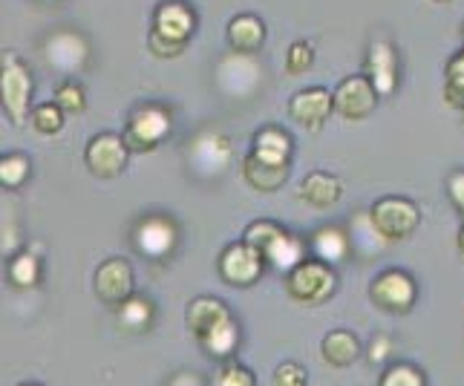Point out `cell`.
Instances as JSON below:
<instances>
[{
	"label": "cell",
	"mask_w": 464,
	"mask_h": 386,
	"mask_svg": "<svg viewBox=\"0 0 464 386\" xmlns=\"http://www.w3.org/2000/svg\"><path fill=\"white\" fill-rule=\"evenodd\" d=\"M341 179H334V176L324 173V170H314L309 173L306 179L300 182V190H297V197L312 205V207H320V211H326V207H334L341 202Z\"/></svg>",
	"instance_id": "16"
},
{
	"label": "cell",
	"mask_w": 464,
	"mask_h": 386,
	"mask_svg": "<svg viewBox=\"0 0 464 386\" xmlns=\"http://www.w3.org/2000/svg\"><path fill=\"white\" fill-rule=\"evenodd\" d=\"M176 246V225L168 217H148L136 228V248L150 260H165Z\"/></svg>",
	"instance_id": "13"
},
{
	"label": "cell",
	"mask_w": 464,
	"mask_h": 386,
	"mask_svg": "<svg viewBox=\"0 0 464 386\" xmlns=\"http://www.w3.org/2000/svg\"><path fill=\"white\" fill-rule=\"evenodd\" d=\"M433 4H447V0H433Z\"/></svg>",
	"instance_id": "39"
},
{
	"label": "cell",
	"mask_w": 464,
	"mask_h": 386,
	"mask_svg": "<svg viewBox=\"0 0 464 386\" xmlns=\"http://www.w3.org/2000/svg\"><path fill=\"white\" fill-rule=\"evenodd\" d=\"M378 104V90L366 75H349L334 87V112L346 121H363Z\"/></svg>",
	"instance_id": "8"
},
{
	"label": "cell",
	"mask_w": 464,
	"mask_h": 386,
	"mask_svg": "<svg viewBox=\"0 0 464 386\" xmlns=\"http://www.w3.org/2000/svg\"><path fill=\"white\" fill-rule=\"evenodd\" d=\"M266 41V24L257 14H237L228 24V43L237 53H257Z\"/></svg>",
	"instance_id": "18"
},
{
	"label": "cell",
	"mask_w": 464,
	"mask_h": 386,
	"mask_svg": "<svg viewBox=\"0 0 464 386\" xmlns=\"http://www.w3.org/2000/svg\"><path fill=\"white\" fill-rule=\"evenodd\" d=\"M119 323L124 332H145L153 323V303L148 297L133 294L119 305Z\"/></svg>",
	"instance_id": "23"
},
{
	"label": "cell",
	"mask_w": 464,
	"mask_h": 386,
	"mask_svg": "<svg viewBox=\"0 0 464 386\" xmlns=\"http://www.w3.org/2000/svg\"><path fill=\"white\" fill-rule=\"evenodd\" d=\"M263 265H266V256L243 239V243H234V246H228L226 251H222L219 277L226 283H231V285H243L246 288V285H254L260 280Z\"/></svg>",
	"instance_id": "10"
},
{
	"label": "cell",
	"mask_w": 464,
	"mask_h": 386,
	"mask_svg": "<svg viewBox=\"0 0 464 386\" xmlns=\"http://www.w3.org/2000/svg\"><path fill=\"white\" fill-rule=\"evenodd\" d=\"M237 343H239V329H237V323H234V317L199 337V346H202L211 358H231V355H234V349H237Z\"/></svg>",
	"instance_id": "22"
},
{
	"label": "cell",
	"mask_w": 464,
	"mask_h": 386,
	"mask_svg": "<svg viewBox=\"0 0 464 386\" xmlns=\"http://www.w3.org/2000/svg\"><path fill=\"white\" fill-rule=\"evenodd\" d=\"M168 133H170V112L159 104H145L133 110L130 119H127L124 141L136 153H150L162 144Z\"/></svg>",
	"instance_id": "3"
},
{
	"label": "cell",
	"mask_w": 464,
	"mask_h": 386,
	"mask_svg": "<svg viewBox=\"0 0 464 386\" xmlns=\"http://www.w3.org/2000/svg\"><path fill=\"white\" fill-rule=\"evenodd\" d=\"M148 43H150V53H153L156 58H176V55H182V53H185V43H173V41H168V38H162V35H156V32H150Z\"/></svg>",
	"instance_id": "33"
},
{
	"label": "cell",
	"mask_w": 464,
	"mask_h": 386,
	"mask_svg": "<svg viewBox=\"0 0 464 386\" xmlns=\"http://www.w3.org/2000/svg\"><path fill=\"white\" fill-rule=\"evenodd\" d=\"M320 352H324V361L329 366H352L358 358H361V343L358 337L346 332V329H334L324 337V343H320Z\"/></svg>",
	"instance_id": "20"
},
{
	"label": "cell",
	"mask_w": 464,
	"mask_h": 386,
	"mask_svg": "<svg viewBox=\"0 0 464 386\" xmlns=\"http://www.w3.org/2000/svg\"><path fill=\"white\" fill-rule=\"evenodd\" d=\"M29 176V159L24 153H9L0 159V182L4 188H21Z\"/></svg>",
	"instance_id": "27"
},
{
	"label": "cell",
	"mask_w": 464,
	"mask_h": 386,
	"mask_svg": "<svg viewBox=\"0 0 464 386\" xmlns=\"http://www.w3.org/2000/svg\"><path fill=\"white\" fill-rule=\"evenodd\" d=\"M21 386H41V383H21Z\"/></svg>",
	"instance_id": "38"
},
{
	"label": "cell",
	"mask_w": 464,
	"mask_h": 386,
	"mask_svg": "<svg viewBox=\"0 0 464 386\" xmlns=\"http://www.w3.org/2000/svg\"><path fill=\"white\" fill-rule=\"evenodd\" d=\"M381 386H427V381L421 369H415L410 363H398L381 375Z\"/></svg>",
	"instance_id": "28"
},
{
	"label": "cell",
	"mask_w": 464,
	"mask_h": 386,
	"mask_svg": "<svg viewBox=\"0 0 464 386\" xmlns=\"http://www.w3.org/2000/svg\"><path fill=\"white\" fill-rule=\"evenodd\" d=\"M390 355V337H378V341H372V349H370V361H383Z\"/></svg>",
	"instance_id": "35"
},
{
	"label": "cell",
	"mask_w": 464,
	"mask_h": 386,
	"mask_svg": "<svg viewBox=\"0 0 464 386\" xmlns=\"http://www.w3.org/2000/svg\"><path fill=\"white\" fill-rule=\"evenodd\" d=\"M370 217L375 222V228L387 243H398V239H407L421 222L419 205L404 199V197H383L370 207Z\"/></svg>",
	"instance_id": "4"
},
{
	"label": "cell",
	"mask_w": 464,
	"mask_h": 386,
	"mask_svg": "<svg viewBox=\"0 0 464 386\" xmlns=\"http://www.w3.org/2000/svg\"><path fill=\"white\" fill-rule=\"evenodd\" d=\"M334 110V92H329L326 87H306L292 95L289 101V116L306 127V130H320L326 124V119Z\"/></svg>",
	"instance_id": "11"
},
{
	"label": "cell",
	"mask_w": 464,
	"mask_h": 386,
	"mask_svg": "<svg viewBox=\"0 0 464 386\" xmlns=\"http://www.w3.org/2000/svg\"><path fill=\"white\" fill-rule=\"evenodd\" d=\"M32 90H35V82L26 63L14 53H4V110L12 124H24V119L32 116Z\"/></svg>",
	"instance_id": "6"
},
{
	"label": "cell",
	"mask_w": 464,
	"mask_h": 386,
	"mask_svg": "<svg viewBox=\"0 0 464 386\" xmlns=\"http://www.w3.org/2000/svg\"><path fill=\"white\" fill-rule=\"evenodd\" d=\"M352 248V239L346 231H341L338 225H329V228H320L314 236H312V251L317 260H324V263H343L346 260V254Z\"/></svg>",
	"instance_id": "21"
},
{
	"label": "cell",
	"mask_w": 464,
	"mask_h": 386,
	"mask_svg": "<svg viewBox=\"0 0 464 386\" xmlns=\"http://www.w3.org/2000/svg\"><path fill=\"white\" fill-rule=\"evenodd\" d=\"M9 280H12V285H18V288H32L41 280V260L32 251H24L18 256H12Z\"/></svg>",
	"instance_id": "25"
},
{
	"label": "cell",
	"mask_w": 464,
	"mask_h": 386,
	"mask_svg": "<svg viewBox=\"0 0 464 386\" xmlns=\"http://www.w3.org/2000/svg\"><path fill=\"white\" fill-rule=\"evenodd\" d=\"M314 61V50L312 43L306 41H295L289 46V53H285V70H289V75H303Z\"/></svg>",
	"instance_id": "29"
},
{
	"label": "cell",
	"mask_w": 464,
	"mask_h": 386,
	"mask_svg": "<svg viewBox=\"0 0 464 386\" xmlns=\"http://www.w3.org/2000/svg\"><path fill=\"white\" fill-rule=\"evenodd\" d=\"M415 280L401 268H387L372 280L370 285V297L375 303V309L387 312V314H407L415 305Z\"/></svg>",
	"instance_id": "5"
},
{
	"label": "cell",
	"mask_w": 464,
	"mask_h": 386,
	"mask_svg": "<svg viewBox=\"0 0 464 386\" xmlns=\"http://www.w3.org/2000/svg\"><path fill=\"white\" fill-rule=\"evenodd\" d=\"M63 116H67V112L61 110L58 101H46V104H38L35 110H32L29 121H32V127H35L38 133L53 136V133H58L61 127H63Z\"/></svg>",
	"instance_id": "26"
},
{
	"label": "cell",
	"mask_w": 464,
	"mask_h": 386,
	"mask_svg": "<svg viewBox=\"0 0 464 386\" xmlns=\"http://www.w3.org/2000/svg\"><path fill=\"white\" fill-rule=\"evenodd\" d=\"M197 29V14L182 0H165L159 4V9L153 12V29L156 35H162L173 43H188V38L194 35Z\"/></svg>",
	"instance_id": "12"
},
{
	"label": "cell",
	"mask_w": 464,
	"mask_h": 386,
	"mask_svg": "<svg viewBox=\"0 0 464 386\" xmlns=\"http://www.w3.org/2000/svg\"><path fill=\"white\" fill-rule=\"evenodd\" d=\"M447 193H450V199L459 207L461 222H464V170H453L450 173V179H447Z\"/></svg>",
	"instance_id": "34"
},
{
	"label": "cell",
	"mask_w": 464,
	"mask_h": 386,
	"mask_svg": "<svg viewBox=\"0 0 464 386\" xmlns=\"http://www.w3.org/2000/svg\"><path fill=\"white\" fill-rule=\"evenodd\" d=\"M95 297H99L104 305H119L124 300L133 297V265L124 260V256H110L99 268H95Z\"/></svg>",
	"instance_id": "9"
},
{
	"label": "cell",
	"mask_w": 464,
	"mask_h": 386,
	"mask_svg": "<svg viewBox=\"0 0 464 386\" xmlns=\"http://www.w3.org/2000/svg\"><path fill=\"white\" fill-rule=\"evenodd\" d=\"M127 156H130V148H127L124 136L99 133L90 139L87 150H84V162H87L90 173L99 176V179H116V176H121L127 168Z\"/></svg>",
	"instance_id": "7"
},
{
	"label": "cell",
	"mask_w": 464,
	"mask_h": 386,
	"mask_svg": "<svg viewBox=\"0 0 464 386\" xmlns=\"http://www.w3.org/2000/svg\"><path fill=\"white\" fill-rule=\"evenodd\" d=\"M214 386H254V375L243 363H226L217 372Z\"/></svg>",
	"instance_id": "31"
},
{
	"label": "cell",
	"mask_w": 464,
	"mask_h": 386,
	"mask_svg": "<svg viewBox=\"0 0 464 386\" xmlns=\"http://www.w3.org/2000/svg\"><path fill=\"white\" fill-rule=\"evenodd\" d=\"M366 78L375 84L378 95H392L398 87V55L387 41H375L366 55Z\"/></svg>",
	"instance_id": "14"
},
{
	"label": "cell",
	"mask_w": 464,
	"mask_h": 386,
	"mask_svg": "<svg viewBox=\"0 0 464 386\" xmlns=\"http://www.w3.org/2000/svg\"><path fill=\"white\" fill-rule=\"evenodd\" d=\"M444 101L453 110H464V50L447 61L444 70Z\"/></svg>",
	"instance_id": "24"
},
{
	"label": "cell",
	"mask_w": 464,
	"mask_h": 386,
	"mask_svg": "<svg viewBox=\"0 0 464 386\" xmlns=\"http://www.w3.org/2000/svg\"><path fill=\"white\" fill-rule=\"evenodd\" d=\"M275 386H309L306 369L300 363H280L275 372Z\"/></svg>",
	"instance_id": "32"
},
{
	"label": "cell",
	"mask_w": 464,
	"mask_h": 386,
	"mask_svg": "<svg viewBox=\"0 0 464 386\" xmlns=\"http://www.w3.org/2000/svg\"><path fill=\"white\" fill-rule=\"evenodd\" d=\"M251 153L268 165H289L292 162V136L280 130V127H263V130L254 136Z\"/></svg>",
	"instance_id": "17"
},
{
	"label": "cell",
	"mask_w": 464,
	"mask_h": 386,
	"mask_svg": "<svg viewBox=\"0 0 464 386\" xmlns=\"http://www.w3.org/2000/svg\"><path fill=\"white\" fill-rule=\"evenodd\" d=\"M456 248H459L461 260H464V222H461V228H459V236H456Z\"/></svg>",
	"instance_id": "37"
},
{
	"label": "cell",
	"mask_w": 464,
	"mask_h": 386,
	"mask_svg": "<svg viewBox=\"0 0 464 386\" xmlns=\"http://www.w3.org/2000/svg\"><path fill=\"white\" fill-rule=\"evenodd\" d=\"M334 288H338V275L334 268L324 260H303L300 265H295L289 275H285V294H289L295 303L303 305H320L326 303Z\"/></svg>",
	"instance_id": "2"
},
{
	"label": "cell",
	"mask_w": 464,
	"mask_h": 386,
	"mask_svg": "<svg viewBox=\"0 0 464 386\" xmlns=\"http://www.w3.org/2000/svg\"><path fill=\"white\" fill-rule=\"evenodd\" d=\"M55 101L61 104L63 112H84V107H87L84 87L75 82H63L55 92Z\"/></svg>",
	"instance_id": "30"
},
{
	"label": "cell",
	"mask_w": 464,
	"mask_h": 386,
	"mask_svg": "<svg viewBox=\"0 0 464 386\" xmlns=\"http://www.w3.org/2000/svg\"><path fill=\"white\" fill-rule=\"evenodd\" d=\"M226 320H231V309L219 297H194L185 309V323L197 341Z\"/></svg>",
	"instance_id": "15"
},
{
	"label": "cell",
	"mask_w": 464,
	"mask_h": 386,
	"mask_svg": "<svg viewBox=\"0 0 464 386\" xmlns=\"http://www.w3.org/2000/svg\"><path fill=\"white\" fill-rule=\"evenodd\" d=\"M170 386H199V378H194V375H179V378H173Z\"/></svg>",
	"instance_id": "36"
},
{
	"label": "cell",
	"mask_w": 464,
	"mask_h": 386,
	"mask_svg": "<svg viewBox=\"0 0 464 386\" xmlns=\"http://www.w3.org/2000/svg\"><path fill=\"white\" fill-rule=\"evenodd\" d=\"M246 243L257 248L271 265L283 268V271H292L295 265L306 260V246H303V239H297L295 234L285 231L283 225L271 222V219L251 222L246 228Z\"/></svg>",
	"instance_id": "1"
},
{
	"label": "cell",
	"mask_w": 464,
	"mask_h": 386,
	"mask_svg": "<svg viewBox=\"0 0 464 386\" xmlns=\"http://www.w3.org/2000/svg\"><path fill=\"white\" fill-rule=\"evenodd\" d=\"M289 168L292 165H268V162H263V159L254 156V153H248L246 162H243V176H246V182L251 188H257L263 193H271V190L283 188V182L289 179Z\"/></svg>",
	"instance_id": "19"
}]
</instances>
